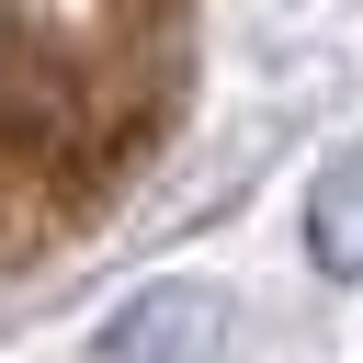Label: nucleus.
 <instances>
[{
    "mask_svg": "<svg viewBox=\"0 0 363 363\" xmlns=\"http://www.w3.org/2000/svg\"><path fill=\"white\" fill-rule=\"evenodd\" d=\"M216 352V295L204 284H136L113 318H102V340H91V363H204Z\"/></svg>",
    "mask_w": 363,
    "mask_h": 363,
    "instance_id": "f257e3e1",
    "label": "nucleus"
},
{
    "mask_svg": "<svg viewBox=\"0 0 363 363\" xmlns=\"http://www.w3.org/2000/svg\"><path fill=\"white\" fill-rule=\"evenodd\" d=\"M306 261L318 272H363V147H340V159H318V182H306Z\"/></svg>",
    "mask_w": 363,
    "mask_h": 363,
    "instance_id": "f03ea898",
    "label": "nucleus"
}]
</instances>
